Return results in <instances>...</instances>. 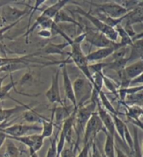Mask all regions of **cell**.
I'll use <instances>...</instances> for the list:
<instances>
[{
  "label": "cell",
  "mask_w": 143,
  "mask_h": 157,
  "mask_svg": "<svg viewBox=\"0 0 143 157\" xmlns=\"http://www.w3.org/2000/svg\"><path fill=\"white\" fill-rule=\"evenodd\" d=\"M98 103V102H97ZM97 103L91 101L86 104L77 107L74 121L73 129L76 136V141L74 145V150L77 153L80 146L82 136L83 138L84 131L89 118L96 111Z\"/></svg>",
  "instance_id": "6da1fadb"
},
{
  "label": "cell",
  "mask_w": 143,
  "mask_h": 157,
  "mask_svg": "<svg viewBox=\"0 0 143 157\" xmlns=\"http://www.w3.org/2000/svg\"><path fill=\"white\" fill-rule=\"evenodd\" d=\"M70 46L71 51L68 53V58L70 59L71 63H74L78 69H80L83 73L84 76L86 78L91 84H93V78L91 72L89 69V62L86 58V55L82 49L81 44L73 42Z\"/></svg>",
  "instance_id": "7a4b0ae2"
},
{
  "label": "cell",
  "mask_w": 143,
  "mask_h": 157,
  "mask_svg": "<svg viewBox=\"0 0 143 157\" xmlns=\"http://www.w3.org/2000/svg\"><path fill=\"white\" fill-rule=\"evenodd\" d=\"M73 3L75 4V2H73ZM75 11L77 13H79L83 17H86V19L88 20L89 21L94 25V28L96 30H98L99 32H101L102 34H103L105 36L110 40V41L113 43H118V34H117V32L113 27L108 26L107 25L103 23V22L101 21L99 18H97L96 16H94L93 14H91L90 11H86L84 9H82L80 6H79L76 4Z\"/></svg>",
  "instance_id": "3957f363"
},
{
  "label": "cell",
  "mask_w": 143,
  "mask_h": 157,
  "mask_svg": "<svg viewBox=\"0 0 143 157\" xmlns=\"http://www.w3.org/2000/svg\"><path fill=\"white\" fill-rule=\"evenodd\" d=\"M73 92L77 107L85 105L90 100L92 93V85L85 77H78L73 82Z\"/></svg>",
  "instance_id": "277c9868"
},
{
  "label": "cell",
  "mask_w": 143,
  "mask_h": 157,
  "mask_svg": "<svg viewBox=\"0 0 143 157\" xmlns=\"http://www.w3.org/2000/svg\"><path fill=\"white\" fill-rule=\"evenodd\" d=\"M31 10V6H27L26 8L20 9L10 4H6L0 8V16L3 20L4 24L9 25L18 23L24 17L30 14Z\"/></svg>",
  "instance_id": "5b68a950"
},
{
  "label": "cell",
  "mask_w": 143,
  "mask_h": 157,
  "mask_svg": "<svg viewBox=\"0 0 143 157\" xmlns=\"http://www.w3.org/2000/svg\"><path fill=\"white\" fill-rule=\"evenodd\" d=\"M101 131H103L105 133H107L101 119L99 118L96 111L92 114L86 124L83 138V145H85V144L92 145L94 142L96 140L98 134Z\"/></svg>",
  "instance_id": "8992f818"
},
{
  "label": "cell",
  "mask_w": 143,
  "mask_h": 157,
  "mask_svg": "<svg viewBox=\"0 0 143 157\" xmlns=\"http://www.w3.org/2000/svg\"><path fill=\"white\" fill-rule=\"evenodd\" d=\"M83 32L85 33V40L88 42L93 46L99 48H103L107 47H114L117 49L122 48L119 43H113L110 40L103 34L99 32L96 29L90 27H86Z\"/></svg>",
  "instance_id": "52a82bcc"
},
{
  "label": "cell",
  "mask_w": 143,
  "mask_h": 157,
  "mask_svg": "<svg viewBox=\"0 0 143 157\" xmlns=\"http://www.w3.org/2000/svg\"><path fill=\"white\" fill-rule=\"evenodd\" d=\"M87 3L91 6L95 8V11L103 13L111 18L118 19L124 17L128 11L121 5L119 4L116 1H111L104 3H95V2H87Z\"/></svg>",
  "instance_id": "ba28073f"
},
{
  "label": "cell",
  "mask_w": 143,
  "mask_h": 157,
  "mask_svg": "<svg viewBox=\"0 0 143 157\" xmlns=\"http://www.w3.org/2000/svg\"><path fill=\"white\" fill-rule=\"evenodd\" d=\"M41 126L39 124H15L6 126V127L0 128V131L6 135L8 137H20L33 134L31 133L41 132Z\"/></svg>",
  "instance_id": "9c48e42d"
},
{
  "label": "cell",
  "mask_w": 143,
  "mask_h": 157,
  "mask_svg": "<svg viewBox=\"0 0 143 157\" xmlns=\"http://www.w3.org/2000/svg\"><path fill=\"white\" fill-rule=\"evenodd\" d=\"M7 139L19 142L26 146L29 150H32L34 152H38L42 148L44 143V139L41 133H33L20 137H8Z\"/></svg>",
  "instance_id": "30bf717a"
},
{
  "label": "cell",
  "mask_w": 143,
  "mask_h": 157,
  "mask_svg": "<svg viewBox=\"0 0 143 157\" xmlns=\"http://www.w3.org/2000/svg\"><path fill=\"white\" fill-rule=\"evenodd\" d=\"M45 95L47 100L51 104H60V105L64 104L63 103L60 94V69H57L56 73L52 76L50 86L46 91Z\"/></svg>",
  "instance_id": "8fae6325"
},
{
  "label": "cell",
  "mask_w": 143,
  "mask_h": 157,
  "mask_svg": "<svg viewBox=\"0 0 143 157\" xmlns=\"http://www.w3.org/2000/svg\"><path fill=\"white\" fill-rule=\"evenodd\" d=\"M67 62H64L61 64L60 66L61 70H62V78H63V85L64 89V93L66 97L69 100L74 107H77V103H76L75 95L73 92V82H71V80L68 74V71L67 69Z\"/></svg>",
  "instance_id": "7c38bea8"
},
{
  "label": "cell",
  "mask_w": 143,
  "mask_h": 157,
  "mask_svg": "<svg viewBox=\"0 0 143 157\" xmlns=\"http://www.w3.org/2000/svg\"><path fill=\"white\" fill-rule=\"evenodd\" d=\"M126 108V116L129 121L134 126L142 130V122L141 117L142 116V107L139 105H127L121 102Z\"/></svg>",
  "instance_id": "4fadbf2b"
},
{
  "label": "cell",
  "mask_w": 143,
  "mask_h": 157,
  "mask_svg": "<svg viewBox=\"0 0 143 157\" xmlns=\"http://www.w3.org/2000/svg\"><path fill=\"white\" fill-rule=\"evenodd\" d=\"M96 113L98 114L99 118L101 119L106 132L110 134L111 136H114V137L115 138L117 133L115 131V128H114V121L112 117V115L102 107L99 101H98V103H97Z\"/></svg>",
  "instance_id": "5bb4252c"
},
{
  "label": "cell",
  "mask_w": 143,
  "mask_h": 157,
  "mask_svg": "<svg viewBox=\"0 0 143 157\" xmlns=\"http://www.w3.org/2000/svg\"><path fill=\"white\" fill-rule=\"evenodd\" d=\"M75 108H76L74 107L73 105H66L64 104L53 108L52 112L53 113V115H54V119L55 121V125H62L64 121L72 115L73 113L75 111Z\"/></svg>",
  "instance_id": "9a60e30c"
},
{
  "label": "cell",
  "mask_w": 143,
  "mask_h": 157,
  "mask_svg": "<svg viewBox=\"0 0 143 157\" xmlns=\"http://www.w3.org/2000/svg\"><path fill=\"white\" fill-rule=\"evenodd\" d=\"M143 21V2L135 7L131 11H130L125 15L121 25H131L140 23L142 24Z\"/></svg>",
  "instance_id": "2e32d148"
},
{
  "label": "cell",
  "mask_w": 143,
  "mask_h": 157,
  "mask_svg": "<svg viewBox=\"0 0 143 157\" xmlns=\"http://www.w3.org/2000/svg\"><path fill=\"white\" fill-rule=\"evenodd\" d=\"M31 107L29 105L21 103L20 105H16L11 108H3L0 105V127L3 126L9 118H11L15 114L29 109Z\"/></svg>",
  "instance_id": "e0dca14e"
},
{
  "label": "cell",
  "mask_w": 143,
  "mask_h": 157,
  "mask_svg": "<svg viewBox=\"0 0 143 157\" xmlns=\"http://www.w3.org/2000/svg\"><path fill=\"white\" fill-rule=\"evenodd\" d=\"M116 48L114 47H107L103 48H99L98 50L93 51L88 55H86V58L88 62H95L97 61H100L102 59H106L107 57L113 54Z\"/></svg>",
  "instance_id": "ac0fdd59"
},
{
  "label": "cell",
  "mask_w": 143,
  "mask_h": 157,
  "mask_svg": "<svg viewBox=\"0 0 143 157\" xmlns=\"http://www.w3.org/2000/svg\"><path fill=\"white\" fill-rule=\"evenodd\" d=\"M70 46V44L67 42L62 43V44H52L49 43L44 48L41 50V52H38L40 53H44L46 55H67L68 52L64 51V49L66 47Z\"/></svg>",
  "instance_id": "d6986e66"
},
{
  "label": "cell",
  "mask_w": 143,
  "mask_h": 157,
  "mask_svg": "<svg viewBox=\"0 0 143 157\" xmlns=\"http://www.w3.org/2000/svg\"><path fill=\"white\" fill-rule=\"evenodd\" d=\"M124 74L129 80L139 76L143 73V61L137 60L130 65H126L123 71Z\"/></svg>",
  "instance_id": "ffe728a7"
},
{
  "label": "cell",
  "mask_w": 143,
  "mask_h": 157,
  "mask_svg": "<svg viewBox=\"0 0 143 157\" xmlns=\"http://www.w3.org/2000/svg\"><path fill=\"white\" fill-rule=\"evenodd\" d=\"M53 21L55 24L60 25L62 23H69L71 25H75V27H79L82 31H84V28L83 25L78 22L77 20L73 18L72 16H71L69 14L66 12L64 9H62L59 11L56 16L53 18Z\"/></svg>",
  "instance_id": "44dd1931"
},
{
  "label": "cell",
  "mask_w": 143,
  "mask_h": 157,
  "mask_svg": "<svg viewBox=\"0 0 143 157\" xmlns=\"http://www.w3.org/2000/svg\"><path fill=\"white\" fill-rule=\"evenodd\" d=\"M143 56L142 39L135 40L130 45V52L128 57V62L135 60H141Z\"/></svg>",
  "instance_id": "7402d4cb"
},
{
  "label": "cell",
  "mask_w": 143,
  "mask_h": 157,
  "mask_svg": "<svg viewBox=\"0 0 143 157\" xmlns=\"http://www.w3.org/2000/svg\"><path fill=\"white\" fill-rule=\"evenodd\" d=\"M22 117L25 121L29 123L30 124H39L42 122L43 120H45L47 118L37 112L32 108H30L29 109L23 111Z\"/></svg>",
  "instance_id": "603a6c76"
},
{
  "label": "cell",
  "mask_w": 143,
  "mask_h": 157,
  "mask_svg": "<svg viewBox=\"0 0 143 157\" xmlns=\"http://www.w3.org/2000/svg\"><path fill=\"white\" fill-rule=\"evenodd\" d=\"M41 124L42 128L41 135L44 140L45 138H50L52 136L53 133H54V127L55 126L53 113L52 112V113H51L50 119L46 118L45 120H43Z\"/></svg>",
  "instance_id": "cb8c5ba5"
},
{
  "label": "cell",
  "mask_w": 143,
  "mask_h": 157,
  "mask_svg": "<svg viewBox=\"0 0 143 157\" xmlns=\"http://www.w3.org/2000/svg\"><path fill=\"white\" fill-rule=\"evenodd\" d=\"M106 138L105 142L103 151L105 157H116L115 156V138L108 133H106Z\"/></svg>",
  "instance_id": "d4e9b609"
},
{
  "label": "cell",
  "mask_w": 143,
  "mask_h": 157,
  "mask_svg": "<svg viewBox=\"0 0 143 157\" xmlns=\"http://www.w3.org/2000/svg\"><path fill=\"white\" fill-rule=\"evenodd\" d=\"M99 99L101 106L105 109V110L108 111V112L110 114H111V115H118V112H117L115 108H114L113 105L112 104L110 101L109 100V98L103 91H101V92H99Z\"/></svg>",
  "instance_id": "484cf974"
},
{
  "label": "cell",
  "mask_w": 143,
  "mask_h": 157,
  "mask_svg": "<svg viewBox=\"0 0 143 157\" xmlns=\"http://www.w3.org/2000/svg\"><path fill=\"white\" fill-rule=\"evenodd\" d=\"M133 146L132 154L133 157H142V149L140 142L138 128L133 126Z\"/></svg>",
  "instance_id": "4316f807"
},
{
  "label": "cell",
  "mask_w": 143,
  "mask_h": 157,
  "mask_svg": "<svg viewBox=\"0 0 143 157\" xmlns=\"http://www.w3.org/2000/svg\"><path fill=\"white\" fill-rule=\"evenodd\" d=\"M112 119H113L114 128H115L116 133L118 134L120 139L124 143V131L126 124L124 121L119 117L118 115H112Z\"/></svg>",
  "instance_id": "83f0119b"
},
{
  "label": "cell",
  "mask_w": 143,
  "mask_h": 157,
  "mask_svg": "<svg viewBox=\"0 0 143 157\" xmlns=\"http://www.w3.org/2000/svg\"><path fill=\"white\" fill-rule=\"evenodd\" d=\"M142 91L133 94L127 95L124 101V104L127 105H139L142 107Z\"/></svg>",
  "instance_id": "f1b7e54d"
},
{
  "label": "cell",
  "mask_w": 143,
  "mask_h": 157,
  "mask_svg": "<svg viewBox=\"0 0 143 157\" xmlns=\"http://www.w3.org/2000/svg\"><path fill=\"white\" fill-rule=\"evenodd\" d=\"M103 86L106 87L107 90L118 97V90L119 89V85L117 84L115 81L105 75L104 73H103Z\"/></svg>",
  "instance_id": "f546056e"
},
{
  "label": "cell",
  "mask_w": 143,
  "mask_h": 157,
  "mask_svg": "<svg viewBox=\"0 0 143 157\" xmlns=\"http://www.w3.org/2000/svg\"><path fill=\"white\" fill-rule=\"evenodd\" d=\"M59 133H57L54 138H50V145L48 148L45 157H59L57 152V140Z\"/></svg>",
  "instance_id": "4dcf8cb0"
},
{
  "label": "cell",
  "mask_w": 143,
  "mask_h": 157,
  "mask_svg": "<svg viewBox=\"0 0 143 157\" xmlns=\"http://www.w3.org/2000/svg\"><path fill=\"white\" fill-rule=\"evenodd\" d=\"M129 12L137 7L142 1H116Z\"/></svg>",
  "instance_id": "1f68e13d"
},
{
  "label": "cell",
  "mask_w": 143,
  "mask_h": 157,
  "mask_svg": "<svg viewBox=\"0 0 143 157\" xmlns=\"http://www.w3.org/2000/svg\"><path fill=\"white\" fill-rule=\"evenodd\" d=\"M124 144L127 145L130 151L132 152L133 146V139L131 132H130L127 125L126 126V128H125L124 131Z\"/></svg>",
  "instance_id": "d6a6232c"
},
{
  "label": "cell",
  "mask_w": 143,
  "mask_h": 157,
  "mask_svg": "<svg viewBox=\"0 0 143 157\" xmlns=\"http://www.w3.org/2000/svg\"><path fill=\"white\" fill-rule=\"evenodd\" d=\"M75 151L74 150V146L66 147H64V149L61 151L59 157H76Z\"/></svg>",
  "instance_id": "836d02e7"
},
{
  "label": "cell",
  "mask_w": 143,
  "mask_h": 157,
  "mask_svg": "<svg viewBox=\"0 0 143 157\" xmlns=\"http://www.w3.org/2000/svg\"><path fill=\"white\" fill-rule=\"evenodd\" d=\"M23 57H0V69L2 67H4L6 64H9L10 63H12L16 61L20 60Z\"/></svg>",
  "instance_id": "e575fe53"
},
{
  "label": "cell",
  "mask_w": 143,
  "mask_h": 157,
  "mask_svg": "<svg viewBox=\"0 0 143 157\" xmlns=\"http://www.w3.org/2000/svg\"><path fill=\"white\" fill-rule=\"evenodd\" d=\"M33 81V75L30 72H27L22 77L20 80V85L21 86H25L29 83H31Z\"/></svg>",
  "instance_id": "d590c367"
},
{
  "label": "cell",
  "mask_w": 143,
  "mask_h": 157,
  "mask_svg": "<svg viewBox=\"0 0 143 157\" xmlns=\"http://www.w3.org/2000/svg\"><path fill=\"white\" fill-rule=\"evenodd\" d=\"M91 144H85L83 145V147L80 151V152L76 157H89V151L91 147Z\"/></svg>",
  "instance_id": "8d00e7d4"
},
{
  "label": "cell",
  "mask_w": 143,
  "mask_h": 157,
  "mask_svg": "<svg viewBox=\"0 0 143 157\" xmlns=\"http://www.w3.org/2000/svg\"><path fill=\"white\" fill-rule=\"evenodd\" d=\"M91 149L92 150V151H91V156L92 157H105L104 154L101 152L99 147L97 146L96 140L94 142L92 145H91Z\"/></svg>",
  "instance_id": "74e56055"
},
{
  "label": "cell",
  "mask_w": 143,
  "mask_h": 157,
  "mask_svg": "<svg viewBox=\"0 0 143 157\" xmlns=\"http://www.w3.org/2000/svg\"><path fill=\"white\" fill-rule=\"evenodd\" d=\"M37 35L42 39H50L52 36V32L50 29H41L39 32H37Z\"/></svg>",
  "instance_id": "f35d334b"
},
{
  "label": "cell",
  "mask_w": 143,
  "mask_h": 157,
  "mask_svg": "<svg viewBox=\"0 0 143 157\" xmlns=\"http://www.w3.org/2000/svg\"><path fill=\"white\" fill-rule=\"evenodd\" d=\"M143 85L142 74L140 75L139 76L131 80L129 83V87H135V86H141Z\"/></svg>",
  "instance_id": "ab89813d"
},
{
  "label": "cell",
  "mask_w": 143,
  "mask_h": 157,
  "mask_svg": "<svg viewBox=\"0 0 143 157\" xmlns=\"http://www.w3.org/2000/svg\"><path fill=\"white\" fill-rule=\"evenodd\" d=\"M114 149H115L116 157H129L126 153L124 152V151H122L121 149L119 148L116 145H115V147H114Z\"/></svg>",
  "instance_id": "60d3db41"
},
{
  "label": "cell",
  "mask_w": 143,
  "mask_h": 157,
  "mask_svg": "<svg viewBox=\"0 0 143 157\" xmlns=\"http://www.w3.org/2000/svg\"><path fill=\"white\" fill-rule=\"evenodd\" d=\"M9 75H8V74H6L4 76H2V77L0 76V88H1L2 87V85H3V82H4V80L6 79V78L9 76Z\"/></svg>",
  "instance_id": "b9f144b4"
},
{
  "label": "cell",
  "mask_w": 143,
  "mask_h": 157,
  "mask_svg": "<svg viewBox=\"0 0 143 157\" xmlns=\"http://www.w3.org/2000/svg\"><path fill=\"white\" fill-rule=\"evenodd\" d=\"M29 157H39L37 152H34L32 150H29Z\"/></svg>",
  "instance_id": "7bdbcfd3"
},
{
  "label": "cell",
  "mask_w": 143,
  "mask_h": 157,
  "mask_svg": "<svg viewBox=\"0 0 143 157\" xmlns=\"http://www.w3.org/2000/svg\"><path fill=\"white\" fill-rule=\"evenodd\" d=\"M4 157H21L20 154H8L4 153Z\"/></svg>",
  "instance_id": "ee69618b"
},
{
  "label": "cell",
  "mask_w": 143,
  "mask_h": 157,
  "mask_svg": "<svg viewBox=\"0 0 143 157\" xmlns=\"http://www.w3.org/2000/svg\"><path fill=\"white\" fill-rule=\"evenodd\" d=\"M3 27H4V22H3V20H2L1 16H0V29H2Z\"/></svg>",
  "instance_id": "f6af8a7d"
},
{
  "label": "cell",
  "mask_w": 143,
  "mask_h": 157,
  "mask_svg": "<svg viewBox=\"0 0 143 157\" xmlns=\"http://www.w3.org/2000/svg\"><path fill=\"white\" fill-rule=\"evenodd\" d=\"M5 53V52H4V47L3 46H2L1 45H0V53Z\"/></svg>",
  "instance_id": "bcb514c9"
}]
</instances>
